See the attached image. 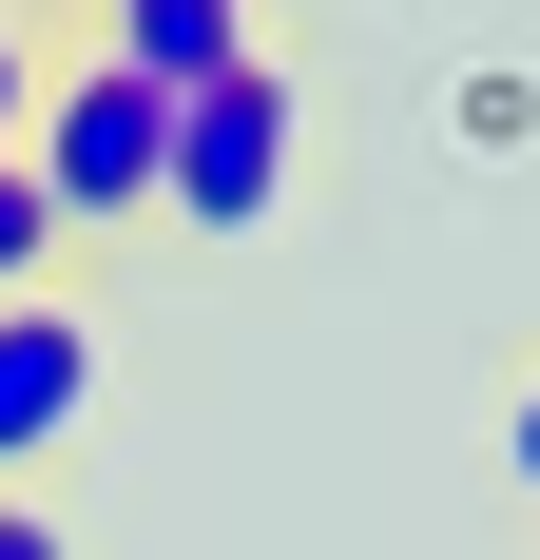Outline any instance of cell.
I'll list each match as a JSON object with an SVG mask.
<instances>
[{"mask_svg": "<svg viewBox=\"0 0 540 560\" xmlns=\"http://www.w3.org/2000/svg\"><path fill=\"white\" fill-rule=\"evenodd\" d=\"M0 560H78V541H58V503H0Z\"/></svg>", "mask_w": 540, "mask_h": 560, "instance_id": "9", "label": "cell"}, {"mask_svg": "<svg viewBox=\"0 0 540 560\" xmlns=\"http://www.w3.org/2000/svg\"><path fill=\"white\" fill-rule=\"evenodd\" d=\"M97 58L136 78V97H213V78H251L270 39H251V0H116Z\"/></svg>", "mask_w": 540, "mask_h": 560, "instance_id": "4", "label": "cell"}, {"mask_svg": "<svg viewBox=\"0 0 540 560\" xmlns=\"http://www.w3.org/2000/svg\"><path fill=\"white\" fill-rule=\"evenodd\" d=\"M290 155H309V78H290V58L174 97V194H155V232H193V252L270 232V213H290Z\"/></svg>", "mask_w": 540, "mask_h": 560, "instance_id": "2", "label": "cell"}, {"mask_svg": "<svg viewBox=\"0 0 540 560\" xmlns=\"http://www.w3.org/2000/svg\"><path fill=\"white\" fill-rule=\"evenodd\" d=\"M502 483H521V503H540V387L502 406Z\"/></svg>", "mask_w": 540, "mask_h": 560, "instance_id": "8", "label": "cell"}, {"mask_svg": "<svg viewBox=\"0 0 540 560\" xmlns=\"http://www.w3.org/2000/svg\"><path fill=\"white\" fill-rule=\"evenodd\" d=\"M444 136H463V155H521V136H540V78H521V58H463Z\"/></svg>", "mask_w": 540, "mask_h": 560, "instance_id": "5", "label": "cell"}, {"mask_svg": "<svg viewBox=\"0 0 540 560\" xmlns=\"http://www.w3.org/2000/svg\"><path fill=\"white\" fill-rule=\"evenodd\" d=\"M20 136H39V39L0 20V155H20Z\"/></svg>", "mask_w": 540, "mask_h": 560, "instance_id": "7", "label": "cell"}, {"mask_svg": "<svg viewBox=\"0 0 540 560\" xmlns=\"http://www.w3.org/2000/svg\"><path fill=\"white\" fill-rule=\"evenodd\" d=\"M20 174H39L58 252H78V232H155V194H174V97H136L97 39L39 58V136H20Z\"/></svg>", "mask_w": 540, "mask_h": 560, "instance_id": "1", "label": "cell"}, {"mask_svg": "<svg viewBox=\"0 0 540 560\" xmlns=\"http://www.w3.org/2000/svg\"><path fill=\"white\" fill-rule=\"evenodd\" d=\"M20 290H58V213H39V174L0 155V310H20Z\"/></svg>", "mask_w": 540, "mask_h": 560, "instance_id": "6", "label": "cell"}, {"mask_svg": "<svg viewBox=\"0 0 540 560\" xmlns=\"http://www.w3.org/2000/svg\"><path fill=\"white\" fill-rule=\"evenodd\" d=\"M78 425H97V310H78V290H20V310H0V503L78 445Z\"/></svg>", "mask_w": 540, "mask_h": 560, "instance_id": "3", "label": "cell"}]
</instances>
